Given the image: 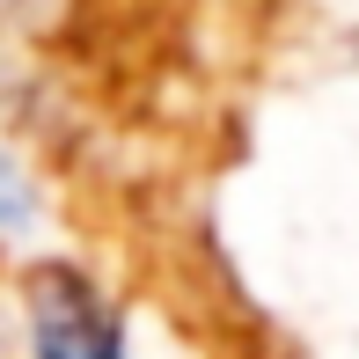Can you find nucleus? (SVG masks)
Instances as JSON below:
<instances>
[{
	"instance_id": "nucleus-1",
	"label": "nucleus",
	"mask_w": 359,
	"mask_h": 359,
	"mask_svg": "<svg viewBox=\"0 0 359 359\" xmlns=\"http://www.w3.org/2000/svg\"><path fill=\"white\" fill-rule=\"evenodd\" d=\"M29 345L37 359H125V330L81 271L52 264L29 279Z\"/></svg>"
},
{
	"instance_id": "nucleus-2",
	"label": "nucleus",
	"mask_w": 359,
	"mask_h": 359,
	"mask_svg": "<svg viewBox=\"0 0 359 359\" xmlns=\"http://www.w3.org/2000/svg\"><path fill=\"white\" fill-rule=\"evenodd\" d=\"M22 220H29V184L0 161V227H22Z\"/></svg>"
}]
</instances>
